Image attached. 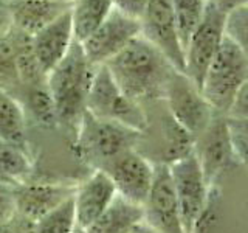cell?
Returning <instances> with one entry per match:
<instances>
[{"label": "cell", "mask_w": 248, "mask_h": 233, "mask_svg": "<svg viewBox=\"0 0 248 233\" xmlns=\"http://www.w3.org/2000/svg\"><path fill=\"white\" fill-rule=\"evenodd\" d=\"M127 98L138 104L163 101L175 68L163 54L138 36L104 64Z\"/></svg>", "instance_id": "cell-1"}, {"label": "cell", "mask_w": 248, "mask_h": 233, "mask_svg": "<svg viewBox=\"0 0 248 233\" xmlns=\"http://www.w3.org/2000/svg\"><path fill=\"white\" fill-rule=\"evenodd\" d=\"M96 68L89 62L82 45L75 41L65 58L46 75V85L56 107L58 126L76 131L85 112L87 95Z\"/></svg>", "instance_id": "cell-2"}, {"label": "cell", "mask_w": 248, "mask_h": 233, "mask_svg": "<svg viewBox=\"0 0 248 233\" xmlns=\"http://www.w3.org/2000/svg\"><path fill=\"white\" fill-rule=\"evenodd\" d=\"M141 137L143 132L96 118L85 111L75 131V151L84 163L99 169L121 152L137 150Z\"/></svg>", "instance_id": "cell-3"}, {"label": "cell", "mask_w": 248, "mask_h": 233, "mask_svg": "<svg viewBox=\"0 0 248 233\" xmlns=\"http://www.w3.org/2000/svg\"><path fill=\"white\" fill-rule=\"evenodd\" d=\"M248 80V58L225 34L216 56L209 64L202 93L216 112L228 115L239 90Z\"/></svg>", "instance_id": "cell-4"}, {"label": "cell", "mask_w": 248, "mask_h": 233, "mask_svg": "<svg viewBox=\"0 0 248 233\" xmlns=\"http://www.w3.org/2000/svg\"><path fill=\"white\" fill-rule=\"evenodd\" d=\"M85 111L96 118L120 123L140 132L149 129V115L144 106L124 95L106 66H99L93 75Z\"/></svg>", "instance_id": "cell-5"}, {"label": "cell", "mask_w": 248, "mask_h": 233, "mask_svg": "<svg viewBox=\"0 0 248 233\" xmlns=\"http://www.w3.org/2000/svg\"><path fill=\"white\" fill-rule=\"evenodd\" d=\"M194 154L211 190L225 173L239 165L242 155L227 115L216 112L208 128L194 142Z\"/></svg>", "instance_id": "cell-6"}, {"label": "cell", "mask_w": 248, "mask_h": 233, "mask_svg": "<svg viewBox=\"0 0 248 233\" xmlns=\"http://www.w3.org/2000/svg\"><path fill=\"white\" fill-rule=\"evenodd\" d=\"M168 166L170 179H172L178 208H180L185 232L196 233L202 216L209 205L214 188L211 190L206 185L203 171H202L194 151Z\"/></svg>", "instance_id": "cell-7"}, {"label": "cell", "mask_w": 248, "mask_h": 233, "mask_svg": "<svg viewBox=\"0 0 248 233\" xmlns=\"http://www.w3.org/2000/svg\"><path fill=\"white\" fill-rule=\"evenodd\" d=\"M163 101L166 103L169 115L194 138L208 128L216 115V111L206 101L202 90L178 70L169 78Z\"/></svg>", "instance_id": "cell-8"}, {"label": "cell", "mask_w": 248, "mask_h": 233, "mask_svg": "<svg viewBox=\"0 0 248 233\" xmlns=\"http://www.w3.org/2000/svg\"><path fill=\"white\" fill-rule=\"evenodd\" d=\"M227 14L206 2L205 13L185 45L183 73L202 90L205 73L225 37Z\"/></svg>", "instance_id": "cell-9"}, {"label": "cell", "mask_w": 248, "mask_h": 233, "mask_svg": "<svg viewBox=\"0 0 248 233\" xmlns=\"http://www.w3.org/2000/svg\"><path fill=\"white\" fill-rule=\"evenodd\" d=\"M141 37L154 45L178 72L185 70V49L170 0H147L140 17Z\"/></svg>", "instance_id": "cell-10"}, {"label": "cell", "mask_w": 248, "mask_h": 233, "mask_svg": "<svg viewBox=\"0 0 248 233\" xmlns=\"http://www.w3.org/2000/svg\"><path fill=\"white\" fill-rule=\"evenodd\" d=\"M99 169L108 176L118 196L143 207L155 173V165L149 159L137 150H129L108 160Z\"/></svg>", "instance_id": "cell-11"}, {"label": "cell", "mask_w": 248, "mask_h": 233, "mask_svg": "<svg viewBox=\"0 0 248 233\" xmlns=\"http://www.w3.org/2000/svg\"><path fill=\"white\" fill-rule=\"evenodd\" d=\"M154 165V182L143 204V221L157 233H186L169 166L163 163Z\"/></svg>", "instance_id": "cell-12"}, {"label": "cell", "mask_w": 248, "mask_h": 233, "mask_svg": "<svg viewBox=\"0 0 248 233\" xmlns=\"http://www.w3.org/2000/svg\"><path fill=\"white\" fill-rule=\"evenodd\" d=\"M138 36H141L140 20L113 10L103 25L81 45L90 64L99 67L116 56Z\"/></svg>", "instance_id": "cell-13"}, {"label": "cell", "mask_w": 248, "mask_h": 233, "mask_svg": "<svg viewBox=\"0 0 248 233\" xmlns=\"http://www.w3.org/2000/svg\"><path fill=\"white\" fill-rule=\"evenodd\" d=\"M76 186H68L64 183H19L13 188V199L16 213L37 222L53 208H56L61 202L73 196Z\"/></svg>", "instance_id": "cell-14"}, {"label": "cell", "mask_w": 248, "mask_h": 233, "mask_svg": "<svg viewBox=\"0 0 248 233\" xmlns=\"http://www.w3.org/2000/svg\"><path fill=\"white\" fill-rule=\"evenodd\" d=\"M116 196V190L108 176L101 169H93V173L85 181L76 186L73 194L76 225L79 229H87L89 225L104 213V210L112 204Z\"/></svg>", "instance_id": "cell-15"}, {"label": "cell", "mask_w": 248, "mask_h": 233, "mask_svg": "<svg viewBox=\"0 0 248 233\" xmlns=\"http://www.w3.org/2000/svg\"><path fill=\"white\" fill-rule=\"evenodd\" d=\"M31 42L39 66L45 75H48L65 58L70 47L75 42L70 11L36 33L31 37Z\"/></svg>", "instance_id": "cell-16"}, {"label": "cell", "mask_w": 248, "mask_h": 233, "mask_svg": "<svg viewBox=\"0 0 248 233\" xmlns=\"http://www.w3.org/2000/svg\"><path fill=\"white\" fill-rule=\"evenodd\" d=\"M70 8L67 0H11L13 27L33 37Z\"/></svg>", "instance_id": "cell-17"}, {"label": "cell", "mask_w": 248, "mask_h": 233, "mask_svg": "<svg viewBox=\"0 0 248 233\" xmlns=\"http://www.w3.org/2000/svg\"><path fill=\"white\" fill-rule=\"evenodd\" d=\"M143 222V207L132 204L116 194L112 204L84 233H129L137 224Z\"/></svg>", "instance_id": "cell-18"}, {"label": "cell", "mask_w": 248, "mask_h": 233, "mask_svg": "<svg viewBox=\"0 0 248 233\" xmlns=\"http://www.w3.org/2000/svg\"><path fill=\"white\" fill-rule=\"evenodd\" d=\"M115 6L112 0H75L70 8L73 37L82 44L107 20Z\"/></svg>", "instance_id": "cell-19"}, {"label": "cell", "mask_w": 248, "mask_h": 233, "mask_svg": "<svg viewBox=\"0 0 248 233\" xmlns=\"http://www.w3.org/2000/svg\"><path fill=\"white\" fill-rule=\"evenodd\" d=\"M25 109L20 101L0 89V140L28 152L25 132Z\"/></svg>", "instance_id": "cell-20"}, {"label": "cell", "mask_w": 248, "mask_h": 233, "mask_svg": "<svg viewBox=\"0 0 248 233\" xmlns=\"http://www.w3.org/2000/svg\"><path fill=\"white\" fill-rule=\"evenodd\" d=\"M10 37L16 51V62H17L22 90L46 83V75L42 72V68L34 56L31 36L22 33V31L13 27V30L10 31Z\"/></svg>", "instance_id": "cell-21"}, {"label": "cell", "mask_w": 248, "mask_h": 233, "mask_svg": "<svg viewBox=\"0 0 248 233\" xmlns=\"http://www.w3.org/2000/svg\"><path fill=\"white\" fill-rule=\"evenodd\" d=\"M19 101L25 109V112H30L37 124L44 128L58 126L56 107H54V101L46 83L23 89Z\"/></svg>", "instance_id": "cell-22"}, {"label": "cell", "mask_w": 248, "mask_h": 233, "mask_svg": "<svg viewBox=\"0 0 248 233\" xmlns=\"http://www.w3.org/2000/svg\"><path fill=\"white\" fill-rule=\"evenodd\" d=\"M36 233H76V215L73 196L42 216L36 224Z\"/></svg>", "instance_id": "cell-23"}, {"label": "cell", "mask_w": 248, "mask_h": 233, "mask_svg": "<svg viewBox=\"0 0 248 233\" xmlns=\"http://www.w3.org/2000/svg\"><path fill=\"white\" fill-rule=\"evenodd\" d=\"M0 89L8 92L17 100L20 98L22 83L19 78L16 51L10 33L5 37H0Z\"/></svg>", "instance_id": "cell-24"}, {"label": "cell", "mask_w": 248, "mask_h": 233, "mask_svg": "<svg viewBox=\"0 0 248 233\" xmlns=\"http://www.w3.org/2000/svg\"><path fill=\"white\" fill-rule=\"evenodd\" d=\"M183 49L205 13L206 0H170Z\"/></svg>", "instance_id": "cell-25"}, {"label": "cell", "mask_w": 248, "mask_h": 233, "mask_svg": "<svg viewBox=\"0 0 248 233\" xmlns=\"http://www.w3.org/2000/svg\"><path fill=\"white\" fill-rule=\"evenodd\" d=\"M31 169L30 154L0 140V173L8 177H22Z\"/></svg>", "instance_id": "cell-26"}, {"label": "cell", "mask_w": 248, "mask_h": 233, "mask_svg": "<svg viewBox=\"0 0 248 233\" xmlns=\"http://www.w3.org/2000/svg\"><path fill=\"white\" fill-rule=\"evenodd\" d=\"M225 34L234 42L248 58V6L232 11L227 16Z\"/></svg>", "instance_id": "cell-27"}, {"label": "cell", "mask_w": 248, "mask_h": 233, "mask_svg": "<svg viewBox=\"0 0 248 233\" xmlns=\"http://www.w3.org/2000/svg\"><path fill=\"white\" fill-rule=\"evenodd\" d=\"M227 116L230 120H234V121L248 123V80L242 85V89L239 90L237 97L234 98V103H232Z\"/></svg>", "instance_id": "cell-28"}, {"label": "cell", "mask_w": 248, "mask_h": 233, "mask_svg": "<svg viewBox=\"0 0 248 233\" xmlns=\"http://www.w3.org/2000/svg\"><path fill=\"white\" fill-rule=\"evenodd\" d=\"M112 3L115 6V10H118L124 14L130 16V17L140 20L147 0H112Z\"/></svg>", "instance_id": "cell-29"}, {"label": "cell", "mask_w": 248, "mask_h": 233, "mask_svg": "<svg viewBox=\"0 0 248 233\" xmlns=\"http://www.w3.org/2000/svg\"><path fill=\"white\" fill-rule=\"evenodd\" d=\"M13 30L11 0H0V37H5Z\"/></svg>", "instance_id": "cell-30"}, {"label": "cell", "mask_w": 248, "mask_h": 233, "mask_svg": "<svg viewBox=\"0 0 248 233\" xmlns=\"http://www.w3.org/2000/svg\"><path fill=\"white\" fill-rule=\"evenodd\" d=\"M208 3H211L216 6L217 10L222 11L223 14H230L240 8H247L248 6V0H206Z\"/></svg>", "instance_id": "cell-31"}, {"label": "cell", "mask_w": 248, "mask_h": 233, "mask_svg": "<svg viewBox=\"0 0 248 233\" xmlns=\"http://www.w3.org/2000/svg\"><path fill=\"white\" fill-rule=\"evenodd\" d=\"M129 233H157L155 230H152L149 225H147L144 221L143 222H140V224H137L134 229H132Z\"/></svg>", "instance_id": "cell-32"}, {"label": "cell", "mask_w": 248, "mask_h": 233, "mask_svg": "<svg viewBox=\"0 0 248 233\" xmlns=\"http://www.w3.org/2000/svg\"><path fill=\"white\" fill-rule=\"evenodd\" d=\"M67 2H75V0H67Z\"/></svg>", "instance_id": "cell-33"}]
</instances>
